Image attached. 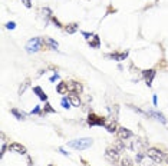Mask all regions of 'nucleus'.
Listing matches in <instances>:
<instances>
[{
    "instance_id": "obj_28",
    "label": "nucleus",
    "mask_w": 168,
    "mask_h": 166,
    "mask_svg": "<svg viewBox=\"0 0 168 166\" xmlns=\"http://www.w3.org/2000/svg\"><path fill=\"white\" fill-rule=\"evenodd\" d=\"M164 160H165V163H168V152L164 155Z\"/></svg>"
},
{
    "instance_id": "obj_27",
    "label": "nucleus",
    "mask_w": 168,
    "mask_h": 166,
    "mask_svg": "<svg viewBox=\"0 0 168 166\" xmlns=\"http://www.w3.org/2000/svg\"><path fill=\"white\" fill-rule=\"evenodd\" d=\"M46 112H53V109L50 107V105H46Z\"/></svg>"
},
{
    "instance_id": "obj_23",
    "label": "nucleus",
    "mask_w": 168,
    "mask_h": 166,
    "mask_svg": "<svg viewBox=\"0 0 168 166\" xmlns=\"http://www.w3.org/2000/svg\"><path fill=\"white\" fill-rule=\"evenodd\" d=\"M12 113L15 114L17 119H23V118H25V113H20V112L16 110V109H12Z\"/></svg>"
},
{
    "instance_id": "obj_15",
    "label": "nucleus",
    "mask_w": 168,
    "mask_h": 166,
    "mask_svg": "<svg viewBox=\"0 0 168 166\" xmlns=\"http://www.w3.org/2000/svg\"><path fill=\"white\" fill-rule=\"evenodd\" d=\"M127 56H128V52H124V53H112L111 57L112 59H116V60H124Z\"/></svg>"
},
{
    "instance_id": "obj_22",
    "label": "nucleus",
    "mask_w": 168,
    "mask_h": 166,
    "mask_svg": "<svg viewBox=\"0 0 168 166\" xmlns=\"http://www.w3.org/2000/svg\"><path fill=\"white\" fill-rule=\"evenodd\" d=\"M71 102H69V99H66V97H63V99H62V106L65 107V109H69V107H71Z\"/></svg>"
},
{
    "instance_id": "obj_14",
    "label": "nucleus",
    "mask_w": 168,
    "mask_h": 166,
    "mask_svg": "<svg viewBox=\"0 0 168 166\" xmlns=\"http://www.w3.org/2000/svg\"><path fill=\"white\" fill-rule=\"evenodd\" d=\"M121 166H134V162H132V159L129 156H124L121 159Z\"/></svg>"
},
{
    "instance_id": "obj_13",
    "label": "nucleus",
    "mask_w": 168,
    "mask_h": 166,
    "mask_svg": "<svg viewBox=\"0 0 168 166\" xmlns=\"http://www.w3.org/2000/svg\"><path fill=\"white\" fill-rule=\"evenodd\" d=\"M68 83H65V82H60L59 85L56 86V92L58 93H60V95H63V93H66L68 92Z\"/></svg>"
},
{
    "instance_id": "obj_16",
    "label": "nucleus",
    "mask_w": 168,
    "mask_h": 166,
    "mask_svg": "<svg viewBox=\"0 0 168 166\" xmlns=\"http://www.w3.org/2000/svg\"><path fill=\"white\" fill-rule=\"evenodd\" d=\"M76 30H78V25H76V23H71V25L66 26V33H69V34L75 33Z\"/></svg>"
},
{
    "instance_id": "obj_5",
    "label": "nucleus",
    "mask_w": 168,
    "mask_h": 166,
    "mask_svg": "<svg viewBox=\"0 0 168 166\" xmlns=\"http://www.w3.org/2000/svg\"><path fill=\"white\" fill-rule=\"evenodd\" d=\"M105 120H106L105 118H99V116H96V114H89L88 123H89L91 126H95V125H98V126H102V125H104V126H105Z\"/></svg>"
},
{
    "instance_id": "obj_17",
    "label": "nucleus",
    "mask_w": 168,
    "mask_h": 166,
    "mask_svg": "<svg viewBox=\"0 0 168 166\" xmlns=\"http://www.w3.org/2000/svg\"><path fill=\"white\" fill-rule=\"evenodd\" d=\"M33 92H36V93H37V96L40 97L42 100H46V99H48V96H46L45 93H43V90H42V89L39 87V86H36V87H33Z\"/></svg>"
},
{
    "instance_id": "obj_3",
    "label": "nucleus",
    "mask_w": 168,
    "mask_h": 166,
    "mask_svg": "<svg viewBox=\"0 0 168 166\" xmlns=\"http://www.w3.org/2000/svg\"><path fill=\"white\" fill-rule=\"evenodd\" d=\"M147 156H148L151 160H154L155 163H161L164 160V153L157 148H151L147 150Z\"/></svg>"
},
{
    "instance_id": "obj_12",
    "label": "nucleus",
    "mask_w": 168,
    "mask_h": 166,
    "mask_svg": "<svg viewBox=\"0 0 168 166\" xmlns=\"http://www.w3.org/2000/svg\"><path fill=\"white\" fill-rule=\"evenodd\" d=\"M68 86H69V87L73 90V93L82 92V85H81V83H78V82H71V83H69Z\"/></svg>"
},
{
    "instance_id": "obj_4",
    "label": "nucleus",
    "mask_w": 168,
    "mask_h": 166,
    "mask_svg": "<svg viewBox=\"0 0 168 166\" xmlns=\"http://www.w3.org/2000/svg\"><path fill=\"white\" fill-rule=\"evenodd\" d=\"M119 153H121V150L116 148L115 145H114V146H109V148L106 149V158H108L109 160H112V162H116V160L119 159Z\"/></svg>"
},
{
    "instance_id": "obj_10",
    "label": "nucleus",
    "mask_w": 168,
    "mask_h": 166,
    "mask_svg": "<svg viewBox=\"0 0 168 166\" xmlns=\"http://www.w3.org/2000/svg\"><path fill=\"white\" fill-rule=\"evenodd\" d=\"M137 162L139 163V166H154V163L149 162L148 159L144 156V153H142V152L137 153Z\"/></svg>"
},
{
    "instance_id": "obj_11",
    "label": "nucleus",
    "mask_w": 168,
    "mask_h": 166,
    "mask_svg": "<svg viewBox=\"0 0 168 166\" xmlns=\"http://www.w3.org/2000/svg\"><path fill=\"white\" fill-rule=\"evenodd\" d=\"M68 99H69V102L72 103V106H76V107L81 106V100H79V96L76 93L72 92L71 95H68Z\"/></svg>"
},
{
    "instance_id": "obj_1",
    "label": "nucleus",
    "mask_w": 168,
    "mask_h": 166,
    "mask_svg": "<svg viewBox=\"0 0 168 166\" xmlns=\"http://www.w3.org/2000/svg\"><path fill=\"white\" fill-rule=\"evenodd\" d=\"M93 143V140L91 137H82V139H75V140H71L68 146L72 149H76V150H83V149H88L91 148Z\"/></svg>"
},
{
    "instance_id": "obj_7",
    "label": "nucleus",
    "mask_w": 168,
    "mask_h": 166,
    "mask_svg": "<svg viewBox=\"0 0 168 166\" xmlns=\"http://www.w3.org/2000/svg\"><path fill=\"white\" fill-rule=\"evenodd\" d=\"M105 128H106V130H108L109 133H114L118 130V128H116V123H115V119L111 118V119H106L105 120Z\"/></svg>"
},
{
    "instance_id": "obj_20",
    "label": "nucleus",
    "mask_w": 168,
    "mask_h": 166,
    "mask_svg": "<svg viewBox=\"0 0 168 166\" xmlns=\"http://www.w3.org/2000/svg\"><path fill=\"white\" fill-rule=\"evenodd\" d=\"M92 39H93L92 42L89 40L91 47H99V37H98V36H92Z\"/></svg>"
},
{
    "instance_id": "obj_2",
    "label": "nucleus",
    "mask_w": 168,
    "mask_h": 166,
    "mask_svg": "<svg viewBox=\"0 0 168 166\" xmlns=\"http://www.w3.org/2000/svg\"><path fill=\"white\" fill-rule=\"evenodd\" d=\"M42 43H43V40H42L40 37H33V39H30L29 42H27L26 44V50L29 53H36L39 52L42 49Z\"/></svg>"
},
{
    "instance_id": "obj_19",
    "label": "nucleus",
    "mask_w": 168,
    "mask_h": 166,
    "mask_svg": "<svg viewBox=\"0 0 168 166\" xmlns=\"http://www.w3.org/2000/svg\"><path fill=\"white\" fill-rule=\"evenodd\" d=\"M29 82H30L29 79H26V80H25V83H23V85L19 87V95H23V93H25V90H26L27 86H29Z\"/></svg>"
},
{
    "instance_id": "obj_25",
    "label": "nucleus",
    "mask_w": 168,
    "mask_h": 166,
    "mask_svg": "<svg viewBox=\"0 0 168 166\" xmlns=\"http://www.w3.org/2000/svg\"><path fill=\"white\" fill-rule=\"evenodd\" d=\"M6 27H7V29H10V30H13L16 27V25H15V22H9L7 25H6Z\"/></svg>"
},
{
    "instance_id": "obj_21",
    "label": "nucleus",
    "mask_w": 168,
    "mask_h": 166,
    "mask_svg": "<svg viewBox=\"0 0 168 166\" xmlns=\"http://www.w3.org/2000/svg\"><path fill=\"white\" fill-rule=\"evenodd\" d=\"M46 43H48L52 49H58V47H59V44H58V42L52 40V39H46Z\"/></svg>"
},
{
    "instance_id": "obj_24",
    "label": "nucleus",
    "mask_w": 168,
    "mask_h": 166,
    "mask_svg": "<svg viewBox=\"0 0 168 166\" xmlns=\"http://www.w3.org/2000/svg\"><path fill=\"white\" fill-rule=\"evenodd\" d=\"M22 3L26 6V7H32V0H22Z\"/></svg>"
},
{
    "instance_id": "obj_31",
    "label": "nucleus",
    "mask_w": 168,
    "mask_h": 166,
    "mask_svg": "<svg viewBox=\"0 0 168 166\" xmlns=\"http://www.w3.org/2000/svg\"><path fill=\"white\" fill-rule=\"evenodd\" d=\"M50 166H52V165H50Z\"/></svg>"
},
{
    "instance_id": "obj_29",
    "label": "nucleus",
    "mask_w": 168,
    "mask_h": 166,
    "mask_svg": "<svg viewBox=\"0 0 168 166\" xmlns=\"http://www.w3.org/2000/svg\"><path fill=\"white\" fill-rule=\"evenodd\" d=\"M56 79H58V74H55V76H52V78H50V80H52V82H55Z\"/></svg>"
},
{
    "instance_id": "obj_18",
    "label": "nucleus",
    "mask_w": 168,
    "mask_h": 166,
    "mask_svg": "<svg viewBox=\"0 0 168 166\" xmlns=\"http://www.w3.org/2000/svg\"><path fill=\"white\" fill-rule=\"evenodd\" d=\"M149 114H152V116H155V118H157L158 120H161L162 123H167V119L164 118V114H161V113H155V112H149Z\"/></svg>"
},
{
    "instance_id": "obj_30",
    "label": "nucleus",
    "mask_w": 168,
    "mask_h": 166,
    "mask_svg": "<svg viewBox=\"0 0 168 166\" xmlns=\"http://www.w3.org/2000/svg\"><path fill=\"white\" fill-rule=\"evenodd\" d=\"M32 113H39V107H35V109H33V112H32Z\"/></svg>"
},
{
    "instance_id": "obj_9",
    "label": "nucleus",
    "mask_w": 168,
    "mask_h": 166,
    "mask_svg": "<svg viewBox=\"0 0 168 166\" xmlns=\"http://www.w3.org/2000/svg\"><path fill=\"white\" fill-rule=\"evenodd\" d=\"M154 78H155V70L151 69V70H145V72H144V79H145L147 86H151V85H152Z\"/></svg>"
},
{
    "instance_id": "obj_26",
    "label": "nucleus",
    "mask_w": 168,
    "mask_h": 166,
    "mask_svg": "<svg viewBox=\"0 0 168 166\" xmlns=\"http://www.w3.org/2000/svg\"><path fill=\"white\" fill-rule=\"evenodd\" d=\"M52 20H53V23H55L56 26H58V27H60V23H59V20H58V19H55V17H53Z\"/></svg>"
},
{
    "instance_id": "obj_8",
    "label": "nucleus",
    "mask_w": 168,
    "mask_h": 166,
    "mask_svg": "<svg viewBox=\"0 0 168 166\" xmlns=\"http://www.w3.org/2000/svg\"><path fill=\"white\" fill-rule=\"evenodd\" d=\"M9 152H15V153H26V148L22 146L20 143H12L9 145Z\"/></svg>"
},
{
    "instance_id": "obj_6",
    "label": "nucleus",
    "mask_w": 168,
    "mask_h": 166,
    "mask_svg": "<svg viewBox=\"0 0 168 166\" xmlns=\"http://www.w3.org/2000/svg\"><path fill=\"white\" fill-rule=\"evenodd\" d=\"M118 137H119L121 140H127L129 139V137H132L134 135H132V132H131L129 129H127V128H118Z\"/></svg>"
}]
</instances>
